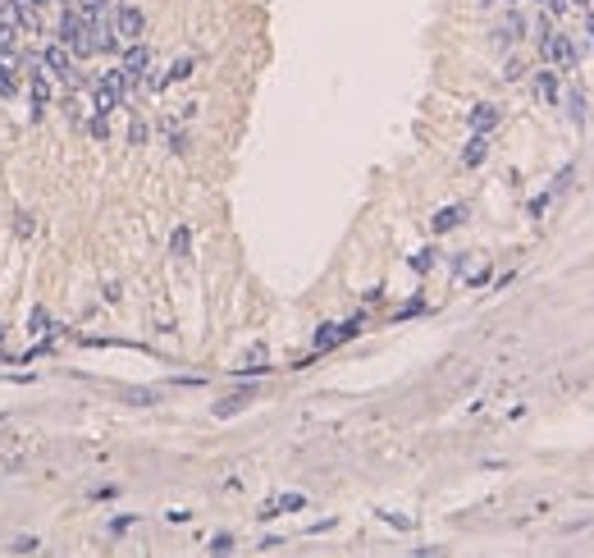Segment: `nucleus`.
<instances>
[{
	"label": "nucleus",
	"mask_w": 594,
	"mask_h": 558,
	"mask_svg": "<svg viewBox=\"0 0 594 558\" xmlns=\"http://www.w3.org/2000/svg\"><path fill=\"white\" fill-rule=\"evenodd\" d=\"M105 28L114 32L119 46H133V42L147 37V14H142L138 5H119V0H114V5L105 9Z\"/></svg>",
	"instance_id": "obj_1"
},
{
	"label": "nucleus",
	"mask_w": 594,
	"mask_h": 558,
	"mask_svg": "<svg viewBox=\"0 0 594 558\" xmlns=\"http://www.w3.org/2000/svg\"><path fill=\"white\" fill-rule=\"evenodd\" d=\"M42 69L55 73L60 83H69V88H83V83H87L83 73H73V60H69V46H64V42H55V46L42 51Z\"/></svg>",
	"instance_id": "obj_2"
},
{
	"label": "nucleus",
	"mask_w": 594,
	"mask_h": 558,
	"mask_svg": "<svg viewBox=\"0 0 594 558\" xmlns=\"http://www.w3.org/2000/svg\"><path fill=\"white\" fill-rule=\"evenodd\" d=\"M540 51H544V60L558 64V69H576V46H571L567 32H549V42H544Z\"/></svg>",
	"instance_id": "obj_3"
},
{
	"label": "nucleus",
	"mask_w": 594,
	"mask_h": 558,
	"mask_svg": "<svg viewBox=\"0 0 594 558\" xmlns=\"http://www.w3.org/2000/svg\"><path fill=\"white\" fill-rule=\"evenodd\" d=\"M147 69H151V51L142 42H133L129 51H124V78L129 83H142L147 78Z\"/></svg>",
	"instance_id": "obj_4"
},
{
	"label": "nucleus",
	"mask_w": 594,
	"mask_h": 558,
	"mask_svg": "<svg viewBox=\"0 0 594 558\" xmlns=\"http://www.w3.org/2000/svg\"><path fill=\"white\" fill-rule=\"evenodd\" d=\"M46 105H51V73L46 69H32V114L42 119Z\"/></svg>",
	"instance_id": "obj_5"
},
{
	"label": "nucleus",
	"mask_w": 594,
	"mask_h": 558,
	"mask_svg": "<svg viewBox=\"0 0 594 558\" xmlns=\"http://www.w3.org/2000/svg\"><path fill=\"white\" fill-rule=\"evenodd\" d=\"M499 119H503V110H499V105H489V101L471 105V133H489Z\"/></svg>",
	"instance_id": "obj_6"
},
{
	"label": "nucleus",
	"mask_w": 594,
	"mask_h": 558,
	"mask_svg": "<svg viewBox=\"0 0 594 558\" xmlns=\"http://www.w3.org/2000/svg\"><path fill=\"white\" fill-rule=\"evenodd\" d=\"M494 37H499V42H503V46H512V42H521V37H525V18L517 14V9H512V14H508V18H503V23H499V28H494Z\"/></svg>",
	"instance_id": "obj_7"
},
{
	"label": "nucleus",
	"mask_w": 594,
	"mask_h": 558,
	"mask_svg": "<svg viewBox=\"0 0 594 558\" xmlns=\"http://www.w3.org/2000/svg\"><path fill=\"white\" fill-rule=\"evenodd\" d=\"M297 508H307V494H279V499H270V504L261 508V517H275V513H297Z\"/></svg>",
	"instance_id": "obj_8"
},
{
	"label": "nucleus",
	"mask_w": 594,
	"mask_h": 558,
	"mask_svg": "<svg viewBox=\"0 0 594 558\" xmlns=\"http://www.w3.org/2000/svg\"><path fill=\"white\" fill-rule=\"evenodd\" d=\"M535 92H540L544 105H558L562 92H558V78H553V69H540V78H535Z\"/></svg>",
	"instance_id": "obj_9"
},
{
	"label": "nucleus",
	"mask_w": 594,
	"mask_h": 558,
	"mask_svg": "<svg viewBox=\"0 0 594 558\" xmlns=\"http://www.w3.org/2000/svg\"><path fill=\"white\" fill-rule=\"evenodd\" d=\"M462 220H466V206H444L439 215L430 220V229H434V234H448V229H457Z\"/></svg>",
	"instance_id": "obj_10"
},
{
	"label": "nucleus",
	"mask_w": 594,
	"mask_h": 558,
	"mask_svg": "<svg viewBox=\"0 0 594 558\" xmlns=\"http://www.w3.org/2000/svg\"><path fill=\"white\" fill-rule=\"evenodd\" d=\"M489 156V138H485V133H471V142H466V151H462V165H480V160Z\"/></svg>",
	"instance_id": "obj_11"
},
{
	"label": "nucleus",
	"mask_w": 594,
	"mask_h": 558,
	"mask_svg": "<svg viewBox=\"0 0 594 558\" xmlns=\"http://www.w3.org/2000/svg\"><path fill=\"white\" fill-rule=\"evenodd\" d=\"M251 398H256V389H238L233 398H224L215 403V417H233V412H242V408H251Z\"/></svg>",
	"instance_id": "obj_12"
},
{
	"label": "nucleus",
	"mask_w": 594,
	"mask_h": 558,
	"mask_svg": "<svg viewBox=\"0 0 594 558\" xmlns=\"http://www.w3.org/2000/svg\"><path fill=\"white\" fill-rule=\"evenodd\" d=\"M343 343V325H320L316 330V352H329Z\"/></svg>",
	"instance_id": "obj_13"
},
{
	"label": "nucleus",
	"mask_w": 594,
	"mask_h": 558,
	"mask_svg": "<svg viewBox=\"0 0 594 558\" xmlns=\"http://www.w3.org/2000/svg\"><path fill=\"white\" fill-rule=\"evenodd\" d=\"M170 252L179 256V261H183V256H192V229H188V225H179V229L170 234Z\"/></svg>",
	"instance_id": "obj_14"
},
{
	"label": "nucleus",
	"mask_w": 594,
	"mask_h": 558,
	"mask_svg": "<svg viewBox=\"0 0 594 558\" xmlns=\"http://www.w3.org/2000/svg\"><path fill=\"white\" fill-rule=\"evenodd\" d=\"M110 5H114V0H73V9L83 18H105V9H110Z\"/></svg>",
	"instance_id": "obj_15"
},
{
	"label": "nucleus",
	"mask_w": 594,
	"mask_h": 558,
	"mask_svg": "<svg viewBox=\"0 0 594 558\" xmlns=\"http://www.w3.org/2000/svg\"><path fill=\"white\" fill-rule=\"evenodd\" d=\"M87 133H92L96 142H105L110 138V114H92V119H87Z\"/></svg>",
	"instance_id": "obj_16"
},
{
	"label": "nucleus",
	"mask_w": 594,
	"mask_h": 558,
	"mask_svg": "<svg viewBox=\"0 0 594 558\" xmlns=\"http://www.w3.org/2000/svg\"><path fill=\"white\" fill-rule=\"evenodd\" d=\"M192 69H197L192 60H174V69L165 73V88H170V83H183V78H192Z\"/></svg>",
	"instance_id": "obj_17"
},
{
	"label": "nucleus",
	"mask_w": 594,
	"mask_h": 558,
	"mask_svg": "<svg viewBox=\"0 0 594 558\" xmlns=\"http://www.w3.org/2000/svg\"><path fill=\"white\" fill-rule=\"evenodd\" d=\"M0 96H5V101L18 96V83H14V73H9V64H0Z\"/></svg>",
	"instance_id": "obj_18"
},
{
	"label": "nucleus",
	"mask_w": 594,
	"mask_h": 558,
	"mask_svg": "<svg viewBox=\"0 0 594 558\" xmlns=\"http://www.w3.org/2000/svg\"><path fill=\"white\" fill-rule=\"evenodd\" d=\"M9 550H14V554H37V550H42V540H37V535H18Z\"/></svg>",
	"instance_id": "obj_19"
},
{
	"label": "nucleus",
	"mask_w": 594,
	"mask_h": 558,
	"mask_svg": "<svg viewBox=\"0 0 594 558\" xmlns=\"http://www.w3.org/2000/svg\"><path fill=\"white\" fill-rule=\"evenodd\" d=\"M60 110H64V119H83V101H78V96H64V101H60Z\"/></svg>",
	"instance_id": "obj_20"
},
{
	"label": "nucleus",
	"mask_w": 594,
	"mask_h": 558,
	"mask_svg": "<svg viewBox=\"0 0 594 558\" xmlns=\"http://www.w3.org/2000/svg\"><path fill=\"white\" fill-rule=\"evenodd\" d=\"M567 110H571V119L581 124V119H586V96H581V92H571V96H567Z\"/></svg>",
	"instance_id": "obj_21"
},
{
	"label": "nucleus",
	"mask_w": 594,
	"mask_h": 558,
	"mask_svg": "<svg viewBox=\"0 0 594 558\" xmlns=\"http://www.w3.org/2000/svg\"><path fill=\"white\" fill-rule=\"evenodd\" d=\"M129 403H138V408H151V403H155V389H129Z\"/></svg>",
	"instance_id": "obj_22"
},
{
	"label": "nucleus",
	"mask_w": 594,
	"mask_h": 558,
	"mask_svg": "<svg viewBox=\"0 0 594 558\" xmlns=\"http://www.w3.org/2000/svg\"><path fill=\"white\" fill-rule=\"evenodd\" d=\"M28 330H32V334H42V330H51V316H46V311H42V307H37V311H32V321H28Z\"/></svg>",
	"instance_id": "obj_23"
},
{
	"label": "nucleus",
	"mask_w": 594,
	"mask_h": 558,
	"mask_svg": "<svg viewBox=\"0 0 594 558\" xmlns=\"http://www.w3.org/2000/svg\"><path fill=\"white\" fill-rule=\"evenodd\" d=\"M430 266H434V252H430V247L412 256V271H421V275H425V271H430Z\"/></svg>",
	"instance_id": "obj_24"
},
{
	"label": "nucleus",
	"mask_w": 594,
	"mask_h": 558,
	"mask_svg": "<svg viewBox=\"0 0 594 558\" xmlns=\"http://www.w3.org/2000/svg\"><path fill=\"white\" fill-rule=\"evenodd\" d=\"M206 550H210V554H233V535H215Z\"/></svg>",
	"instance_id": "obj_25"
},
{
	"label": "nucleus",
	"mask_w": 594,
	"mask_h": 558,
	"mask_svg": "<svg viewBox=\"0 0 594 558\" xmlns=\"http://www.w3.org/2000/svg\"><path fill=\"white\" fill-rule=\"evenodd\" d=\"M129 142H133V147H138V142H147V124H142V119L129 124Z\"/></svg>",
	"instance_id": "obj_26"
},
{
	"label": "nucleus",
	"mask_w": 594,
	"mask_h": 558,
	"mask_svg": "<svg viewBox=\"0 0 594 558\" xmlns=\"http://www.w3.org/2000/svg\"><path fill=\"white\" fill-rule=\"evenodd\" d=\"M14 234H32V215H28V210H18V215H14Z\"/></svg>",
	"instance_id": "obj_27"
},
{
	"label": "nucleus",
	"mask_w": 594,
	"mask_h": 558,
	"mask_svg": "<svg viewBox=\"0 0 594 558\" xmlns=\"http://www.w3.org/2000/svg\"><path fill=\"white\" fill-rule=\"evenodd\" d=\"M170 151H179V156H183V151H188V133H170Z\"/></svg>",
	"instance_id": "obj_28"
},
{
	"label": "nucleus",
	"mask_w": 594,
	"mask_h": 558,
	"mask_svg": "<svg viewBox=\"0 0 594 558\" xmlns=\"http://www.w3.org/2000/svg\"><path fill=\"white\" fill-rule=\"evenodd\" d=\"M549 201H553V192H544V197H535V201H530V215H544V210H549Z\"/></svg>",
	"instance_id": "obj_29"
},
{
	"label": "nucleus",
	"mask_w": 594,
	"mask_h": 558,
	"mask_svg": "<svg viewBox=\"0 0 594 558\" xmlns=\"http://www.w3.org/2000/svg\"><path fill=\"white\" fill-rule=\"evenodd\" d=\"M416 311H425V302H421V297H416V302H407L403 311H398V321H407V316H416Z\"/></svg>",
	"instance_id": "obj_30"
},
{
	"label": "nucleus",
	"mask_w": 594,
	"mask_h": 558,
	"mask_svg": "<svg viewBox=\"0 0 594 558\" xmlns=\"http://www.w3.org/2000/svg\"><path fill=\"white\" fill-rule=\"evenodd\" d=\"M544 9H549V14H567V0H540Z\"/></svg>",
	"instance_id": "obj_31"
},
{
	"label": "nucleus",
	"mask_w": 594,
	"mask_h": 558,
	"mask_svg": "<svg viewBox=\"0 0 594 558\" xmlns=\"http://www.w3.org/2000/svg\"><path fill=\"white\" fill-rule=\"evenodd\" d=\"M133 522H138V517H114V522H110V531H114V535H119V531H129V526H133Z\"/></svg>",
	"instance_id": "obj_32"
},
{
	"label": "nucleus",
	"mask_w": 594,
	"mask_h": 558,
	"mask_svg": "<svg viewBox=\"0 0 594 558\" xmlns=\"http://www.w3.org/2000/svg\"><path fill=\"white\" fill-rule=\"evenodd\" d=\"M567 5H590V0H567Z\"/></svg>",
	"instance_id": "obj_33"
},
{
	"label": "nucleus",
	"mask_w": 594,
	"mask_h": 558,
	"mask_svg": "<svg viewBox=\"0 0 594 558\" xmlns=\"http://www.w3.org/2000/svg\"><path fill=\"white\" fill-rule=\"evenodd\" d=\"M480 5H494V0H480Z\"/></svg>",
	"instance_id": "obj_34"
},
{
	"label": "nucleus",
	"mask_w": 594,
	"mask_h": 558,
	"mask_svg": "<svg viewBox=\"0 0 594 558\" xmlns=\"http://www.w3.org/2000/svg\"><path fill=\"white\" fill-rule=\"evenodd\" d=\"M0 334H5V325H0Z\"/></svg>",
	"instance_id": "obj_35"
}]
</instances>
